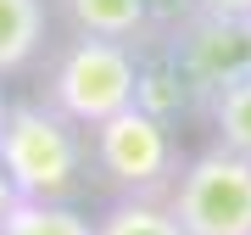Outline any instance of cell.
I'll use <instances>...</instances> for the list:
<instances>
[{
  "mask_svg": "<svg viewBox=\"0 0 251 235\" xmlns=\"http://www.w3.org/2000/svg\"><path fill=\"white\" fill-rule=\"evenodd\" d=\"M17 202H23V196H17V185H11V174H6V163H0V224H6V213L17 207Z\"/></svg>",
  "mask_w": 251,
  "mask_h": 235,
  "instance_id": "cell-14",
  "label": "cell"
},
{
  "mask_svg": "<svg viewBox=\"0 0 251 235\" xmlns=\"http://www.w3.org/2000/svg\"><path fill=\"white\" fill-rule=\"evenodd\" d=\"M201 11H218V17H251V0H201Z\"/></svg>",
  "mask_w": 251,
  "mask_h": 235,
  "instance_id": "cell-13",
  "label": "cell"
},
{
  "mask_svg": "<svg viewBox=\"0 0 251 235\" xmlns=\"http://www.w3.org/2000/svg\"><path fill=\"white\" fill-rule=\"evenodd\" d=\"M6 107H11V101H6V84H0V118H6Z\"/></svg>",
  "mask_w": 251,
  "mask_h": 235,
  "instance_id": "cell-15",
  "label": "cell"
},
{
  "mask_svg": "<svg viewBox=\"0 0 251 235\" xmlns=\"http://www.w3.org/2000/svg\"><path fill=\"white\" fill-rule=\"evenodd\" d=\"M0 163L23 202H78L90 185V135L45 101H11L0 118Z\"/></svg>",
  "mask_w": 251,
  "mask_h": 235,
  "instance_id": "cell-1",
  "label": "cell"
},
{
  "mask_svg": "<svg viewBox=\"0 0 251 235\" xmlns=\"http://www.w3.org/2000/svg\"><path fill=\"white\" fill-rule=\"evenodd\" d=\"M50 17H62L67 34L151 45V11H145V0H50Z\"/></svg>",
  "mask_w": 251,
  "mask_h": 235,
  "instance_id": "cell-7",
  "label": "cell"
},
{
  "mask_svg": "<svg viewBox=\"0 0 251 235\" xmlns=\"http://www.w3.org/2000/svg\"><path fill=\"white\" fill-rule=\"evenodd\" d=\"M84 135H90V174L112 196H168L173 174L184 163L173 123H162L140 107L112 112L106 123L84 129Z\"/></svg>",
  "mask_w": 251,
  "mask_h": 235,
  "instance_id": "cell-3",
  "label": "cell"
},
{
  "mask_svg": "<svg viewBox=\"0 0 251 235\" xmlns=\"http://www.w3.org/2000/svg\"><path fill=\"white\" fill-rule=\"evenodd\" d=\"M134 73H140V45L95 39V34H67L62 45L45 51L39 101L56 107L62 118H73L78 129H95L112 112L134 107Z\"/></svg>",
  "mask_w": 251,
  "mask_h": 235,
  "instance_id": "cell-2",
  "label": "cell"
},
{
  "mask_svg": "<svg viewBox=\"0 0 251 235\" xmlns=\"http://www.w3.org/2000/svg\"><path fill=\"white\" fill-rule=\"evenodd\" d=\"M168 207L184 235H251V157L229 146L184 157L168 185Z\"/></svg>",
  "mask_w": 251,
  "mask_h": 235,
  "instance_id": "cell-4",
  "label": "cell"
},
{
  "mask_svg": "<svg viewBox=\"0 0 251 235\" xmlns=\"http://www.w3.org/2000/svg\"><path fill=\"white\" fill-rule=\"evenodd\" d=\"M145 11H151V39L173 34L179 23H190L201 11V0H145Z\"/></svg>",
  "mask_w": 251,
  "mask_h": 235,
  "instance_id": "cell-12",
  "label": "cell"
},
{
  "mask_svg": "<svg viewBox=\"0 0 251 235\" xmlns=\"http://www.w3.org/2000/svg\"><path fill=\"white\" fill-rule=\"evenodd\" d=\"M50 0H0V79H17L50 51Z\"/></svg>",
  "mask_w": 251,
  "mask_h": 235,
  "instance_id": "cell-8",
  "label": "cell"
},
{
  "mask_svg": "<svg viewBox=\"0 0 251 235\" xmlns=\"http://www.w3.org/2000/svg\"><path fill=\"white\" fill-rule=\"evenodd\" d=\"M95 235H184L168 196H112V207L95 218Z\"/></svg>",
  "mask_w": 251,
  "mask_h": 235,
  "instance_id": "cell-10",
  "label": "cell"
},
{
  "mask_svg": "<svg viewBox=\"0 0 251 235\" xmlns=\"http://www.w3.org/2000/svg\"><path fill=\"white\" fill-rule=\"evenodd\" d=\"M0 235H95V218L78 213V202H17Z\"/></svg>",
  "mask_w": 251,
  "mask_h": 235,
  "instance_id": "cell-11",
  "label": "cell"
},
{
  "mask_svg": "<svg viewBox=\"0 0 251 235\" xmlns=\"http://www.w3.org/2000/svg\"><path fill=\"white\" fill-rule=\"evenodd\" d=\"M134 107L162 118V123H190V118H201V90L196 79L179 67V56L168 51V39H151V45H140V73H134Z\"/></svg>",
  "mask_w": 251,
  "mask_h": 235,
  "instance_id": "cell-6",
  "label": "cell"
},
{
  "mask_svg": "<svg viewBox=\"0 0 251 235\" xmlns=\"http://www.w3.org/2000/svg\"><path fill=\"white\" fill-rule=\"evenodd\" d=\"M168 39V51L179 56V67L196 79L201 101L218 84H234L251 73V17H218V11H196L190 23H179Z\"/></svg>",
  "mask_w": 251,
  "mask_h": 235,
  "instance_id": "cell-5",
  "label": "cell"
},
{
  "mask_svg": "<svg viewBox=\"0 0 251 235\" xmlns=\"http://www.w3.org/2000/svg\"><path fill=\"white\" fill-rule=\"evenodd\" d=\"M201 123L212 129V146H229V151L251 157V73L234 84H218L201 107Z\"/></svg>",
  "mask_w": 251,
  "mask_h": 235,
  "instance_id": "cell-9",
  "label": "cell"
}]
</instances>
